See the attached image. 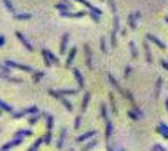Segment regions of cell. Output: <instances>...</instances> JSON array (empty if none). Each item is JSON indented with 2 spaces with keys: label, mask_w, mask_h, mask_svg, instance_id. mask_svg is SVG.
I'll return each instance as SVG.
<instances>
[{
  "label": "cell",
  "mask_w": 168,
  "mask_h": 151,
  "mask_svg": "<svg viewBox=\"0 0 168 151\" xmlns=\"http://www.w3.org/2000/svg\"><path fill=\"white\" fill-rule=\"evenodd\" d=\"M146 37L149 38V40H150V41H153V43H155V44H158V46H159V47H161V49H165V47H167V46H165V43H164V41H161V40H159V38H158V37H155V36H153V34H146Z\"/></svg>",
  "instance_id": "2e32d148"
},
{
  "label": "cell",
  "mask_w": 168,
  "mask_h": 151,
  "mask_svg": "<svg viewBox=\"0 0 168 151\" xmlns=\"http://www.w3.org/2000/svg\"><path fill=\"white\" fill-rule=\"evenodd\" d=\"M165 108H167V113H168V98L165 99Z\"/></svg>",
  "instance_id": "60d3db41"
},
{
  "label": "cell",
  "mask_w": 168,
  "mask_h": 151,
  "mask_svg": "<svg viewBox=\"0 0 168 151\" xmlns=\"http://www.w3.org/2000/svg\"><path fill=\"white\" fill-rule=\"evenodd\" d=\"M75 55H77V47H72V49H71V52H69V55L66 56V67H68V68L72 65V61H74Z\"/></svg>",
  "instance_id": "4fadbf2b"
},
{
  "label": "cell",
  "mask_w": 168,
  "mask_h": 151,
  "mask_svg": "<svg viewBox=\"0 0 168 151\" xmlns=\"http://www.w3.org/2000/svg\"><path fill=\"white\" fill-rule=\"evenodd\" d=\"M0 108H1V110H4V111H7V113H13V108H12V107H9L7 104H4L3 101H0Z\"/></svg>",
  "instance_id": "83f0119b"
},
{
  "label": "cell",
  "mask_w": 168,
  "mask_h": 151,
  "mask_svg": "<svg viewBox=\"0 0 168 151\" xmlns=\"http://www.w3.org/2000/svg\"><path fill=\"white\" fill-rule=\"evenodd\" d=\"M65 138H66V129L64 127L62 130H61V135H59V139H58V148L61 150L62 147H64V142H65Z\"/></svg>",
  "instance_id": "e0dca14e"
},
{
  "label": "cell",
  "mask_w": 168,
  "mask_h": 151,
  "mask_svg": "<svg viewBox=\"0 0 168 151\" xmlns=\"http://www.w3.org/2000/svg\"><path fill=\"white\" fill-rule=\"evenodd\" d=\"M78 92V89H64V90H58V93L59 95H75Z\"/></svg>",
  "instance_id": "ffe728a7"
},
{
  "label": "cell",
  "mask_w": 168,
  "mask_h": 151,
  "mask_svg": "<svg viewBox=\"0 0 168 151\" xmlns=\"http://www.w3.org/2000/svg\"><path fill=\"white\" fill-rule=\"evenodd\" d=\"M59 101H61V102H62V104H64V105L66 107V110H68V111H72V104H71V102H69V101H68L66 98H64V96L61 95Z\"/></svg>",
  "instance_id": "cb8c5ba5"
},
{
  "label": "cell",
  "mask_w": 168,
  "mask_h": 151,
  "mask_svg": "<svg viewBox=\"0 0 168 151\" xmlns=\"http://www.w3.org/2000/svg\"><path fill=\"white\" fill-rule=\"evenodd\" d=\"M90 102V93H85L84 95V99H83V105H81V113H84L87 110V105Z\"/></svg>",
  "instance_id": "44dd1931"
},
{
  "label": "cell",
  "mask_w": 168,
  "mask_h": 151,
  "mask_svg": "<svg viewBox=\"0 0 168 151\" xmlns=\"http://www.w3.org/2000/svg\"><path fill=\"white\" fill-rule=\"evenodd\" d=\"M43 55H44V56H47V58H49V61H50L52 64H59V59H58V58H56V56H55V55H53L49 49H43Z\"/></svg>",
  "instance_id": "8fae6325"
},
{
  "label": "cell",
  "mask_w": 168,
  "mask_h": 151,
  "mask_svg": "<svg viewBox=\"0 0 168 151\" xmlns=\"http://www.w3.org/2000/svg\"><path fill=\"white\" fill-rule=\"evenodd\" d=\"M130 71H131V67H127V68H126V74H124V77H126V78L128 77V76H130Z\"/></svg>",
  "instance_id": "f35d334b"
},
{
  "label": "cell",
  "mask_w": 168,
  "mask_h": 151,
  "mask_svg": "<svg viewBox=\"0 0 168 151\" xmlns=\"http://www.w3.org/2000/svg\"><path fill=\"white\" fill-rule=\"evenodd\" d=\"M39 117H40V115H39V114H37V115H36V117H31V118H30V120H28V123H30V124H36V123H37V121H39Z\"/></svg>",
  "instance_id": "e575fe53"
},
{
  "label": "cell",
  "mask_w": 168,
  "mask_h": 151,
  "mask_svg": "<svg viewBox=\"0 0 168 151\" xmlns=\"http://www.w3.org/2000/svg\"><path fill=\"white\" fill-rule=\"evenodd\" d=\"M153 150H155V151H167L165 148H164V147H162V145H161V144H156Z\"/></svg>",
  "instance_id": "d590c367"
},
{
  "label": "cell",
  "mask_w": 168,
  "mask_h": 151,
  "mask_svg": "<svg viewBox=\"0 0 168 151\" xmlns=\"http://www.w3.org/2000/svg\"><path fill=\"white\" fill-rule=\"evenodd\" d=\"M6 65H7V67H13V68H19V70H24V71H34L31 67L22 65V64H16V62H13V61H6Z\"/></svg>",
  "instance_id": "5b68a950"
},
{
  "label": "cell",
  "mask_w": 168,
  "mask_h": 151,
  "mask_svg": "<svg viewBox=\"0 0 168 151\" xmlns=\"http://www.w3.org/2000/svg\"><path fill=\"white\" fill-rule=\"evenodd\" d=\"M3 44H4V37H3V36H0V47H1Z\"/></svg>",
  "instance_id": "ab89813d"
},
{
  "label": "cell",
  "mask_w": 168,
  "mask_h": 151,
  "mask_svg": "<svg viewBox=\"0 0 168 151\" xmlns=\"http://www.w3.org/2000/svg\"><path fill=\"white\" fill-rule=\"evenodd\" d=\"M100 49H102V52H103V53H106V52H108V49H106V38H105V37L100 38Z\"/></svg>",
  "instance_id": "f546056e"
},
{
  "label": "cell",
  "mask_w": 168,
  "mask_h": 151,
  "mask_svg": "<svg viewBox=\"0 0 168 151\" xmlns=\"http://www.w3.org/2000/svg\"><path fill=\"white\" fill-rule=\"evenodd\" d=\"M55 7H56V9H59L61 12H65V10H71L72 4H71V3H68V1H65V4H62V3H58Z\"/></svg>",
  "instance_id": "d6986e66"
},
{
  "label": "cell",
  "mask_w": 168,
  "mask_h": 151,
  "mask_svg": "<svg viewBox=\"0 0 168 151\" xmlns=\"http://www.w3.org/2000/svg\"><path fill=\"white\" fill-rule=\"evenodd\" d=\"M121 151H126V150H121Z\"/></svg>",
  "instance_id": "ee69618b"
},
{
  "label": "cell",
  "mask_w": 168,
  "mask_h": 151,
  "mask_svg": "<svg viewBox=\"0 0 168 151\" xmlns=\"http://www.w3.org/2000/svg\"><path fill=\"white\" fill-rule=\"evenodd\" d=\"M43 76H44V73H42V71H40V73H37V76H36V78H34V81H39V80L42 78Z\"/></svg>",
  "instance_id": "8d00e7d4"
},
{
  "label": "cell",
  "mask_w": 168,
  "mask_h": 151,
  "mask_svg": "<svg viewBox=\"0 0 168 151\" xmlns=\"http://www.w3.org/2000/svg\"><path fill=\"white\" fill-rule=\"evenodd\" d=\"M15 19H31V13H15Z\"/></svg>",
  "instance_id": "484cf974"
},
{
  "label": "cell",
  "mask_w": 168,
  "mask_h": 151,
  "mask_svg": "<svg viewBox=\"0 0 168 151\" xmlns=\"http://www.w3.org/2000/svg\"><path fill=\"white\" fill-rule=\"evenodd\" d=\"M108 78H109V81H111L112 87H115V89H117V90H120L121 93H126V92H124V90L120 87V84H118V81H117V78H115L114 76H112V74H108Z\"/></svg>",
  "instance_id": "ac0fdd59"
},
{
  "label": "cell",
  "mask_w": 168,
  "mask_h": 151,
  "mask_svg": "<svg viewBox=\"0 0 168 151\" xmlns=\"http://www.w3.org/2000/svg\"><path fill=\"white\" fill-rule=\"evenodd\" d=\"M96 145H97V141H96V139H93V141L87 142V145H85V147H83V151H88V150H91V148H94Z\"/></svg>",
  "instance_id": "4316f807"
},
{
  "label": "cell",
  "mask_w": 168,
  "mask_h": 151,
  "mask_svg": "<svg viewBox=\"0 0 168 151\" xmlns=\"http://www.w3.org/2000/svg\"><path fill=\"white\" fill-rule=\"evenodd\" d=\"M84 50H85V59H87V67L90 70H93V53H91V49L88 44H84Z\"/></svg>",
  "instance_id": "6da1fadb"
},
{
  "label": "cell",
  "mask_w": 168,
  "mask_h": 151,
  "mask_svg": "<svg viewBox=\"0 0 168 151\" xmlns=\"http://www.w3.org/2000/svg\"><path fill=\"white\" fill-rule=\"evenodd\" d=\"M143 49H145V56H146L148 64H152V52H150V47H149V44L146 41L143 43Z\"/></svg>",
  "instance_id": "7c38bea8"
},
{
  "label": "cell",
  "mask_w": 168,
  "mask_h": 151,
  "mask_svg": "<svg viewBox=\"0 0 168 151\" xmlns=\"http://www.w3.org/2000/svg\"><path fill=\"white\" fill-rule=\"evenodd\" d=\"M3 3L6 4L7 10H9L12 15H15V13H16V10H15V7H13V4H12V1H10V0H3Z\"/></svg>",
  "instance_id": "d4e9b609"
},
{
  "label": "cell",
  "mask_w": 168,
  "mask_h": 151,
  "mask_svg": "<svg viewBox=\"0 0 168 151\" xmlns=\"http://www.w3.org/2000/svg\"><path fill=\"white\" fill-rule=\"evenodd\" d=\"M42 142H43V139H42V138H40V139H37V141H36V142H34V144H33V145L30 147V150H28V151H37V148H39V145H40Z\"/></svg>",
  "instance_id": "f1b7e54d"
},
{
  "label": "cell",
  "mask_w": 168,
  "mask_h": 151,
  "mask_svg": "<svg viewBox=\"0 0 168 151\" xmlns=\"http://www.w3.org/2000/svg\"><path fill=\"white\" fill-rule=\"evenodd\" d=\"M112 130H114L112 121H111V120H106V133H105V138H106L108 142H109V139H111V136H112Z\"/></svg>",
  "instance_id": "5bb4252c"
},
{
  "label": "cell",
  "mask_w": 168,
  "mask_h": 151,
  "mask_svg": "<svg viewBox=\"0 0 168 151\" xmlns=\"http://www.w3.org/2000/svg\"><path fill=\"white\" fill-rule=\"evenodd\" d=\"M165 21H167V22H168V16H167V18H165Z\"/></svg>",
  "instance_id": "b9f144b4"
},
{
  "label": "cell",
  "mask_w": 168,
  "mask_h": 151,
  "mask_svg": "<svg viewBox=\"0 0 168 151\" xmlns=\"http://www.w3.org/2000/svg\"><path fill=\"white\" fill-rule=\"evenodd\" d=\"M84 15H87L84 10L81 12H69V10H65V12H61V16H64V18H83Z\"/></svg>",
  "instance_id": "7a4b0ae2"
},
{
  "label": "cell",
  "mask_w": 168,
  "mask_h": 151,
  "mask_svg": "<svg viewBox=\"0 0 168 151\" xmlns=\"http://www.w3.org/2000/svg\"><path fill=\"white\" fill-rule=\"evenodd\" d=\"M36 113H39V108H37V107H30V108H27V110H24V111L13 113V117H15V118H19V117H24V115H27V114H36Z\"/></svg>",
  "instance_id": "277c9868"
},
{
  "label": "cell",
  "mask_w": 168,
  "mask_h": 151,
  "mask_svg": "<svg viewBox=\"0 0 168 151\" xmlns=\"http://www.w3.org/2000/svg\"><path fill=\"white\" fill-rule=\"evenodd\" d=\"M128 115H130L131 118H134V120H139V117L136 115V113H133V111H128Z\"/></svg>",
  "instance_id": "74e56055"
},
{
  "label": "cell",
  "mask_w": 168,
  "mask_h": 151,
  "mask_svg": "<svg viewBox=\"0 0 168 151\" xmlns=\"http://www.w3.org/2000/svg\"><path fill=\"white\" fill-rule=\"evenodd\" d=\"M128 46H130V50H131V56H133V58H137V56H139V52H137V47H136L134 41H130Z\"/></svg>",
  "instance_id": "7402d4cb"
},
{
  "label": "cell",
  "mask_w": 168,
  "mask_h": 151,
  "mask_svg": "<svg viewBox=\"0 0 168 151\" xmlns=\"http://www.w3.org/2000/svg\"><path fill=\"white\" fill-rule=\"evenodd\" d=\"M156 130H158V133H161L164 138H167L168 139V126L164 123V121H159V123H158Z\"/></svg>",
  "instance_id": "52a82bcc"
},
{
  "label": "cell",
  "mask_w": 168,
  "mask_h": 151,
  "mask_svg": "<svg viewBox=\"0 0 168 151\" xmlns=\"http://www.w3.org/2000/svg\"><path fill=\"white\" fill-rule=\"evenodd\" d=\"M22 139L24 138H16V139H13V141H10V142H7L6 145H3L1 147V151H6V150H9V148H13V147H16V145H19V144H22Z\"/></svg>",
  "instance_id": "8992f818"
},
{
  "label": "cell",
  "mask_w": 168,
  "mask_h": 151,
  "mask_svg": "<svg viewBox=\"0 0 168 151\" xmlns=\"http://www.w3.org/2000/svg\"><path fill=\"white\" fill-rule=\"evenodd\" d=\"M69 151H74V150H72V148H71V150H69Z\"/></svg>",
  "instance_id": "7bdbcfd3"
},
{
  "label": "cell",
  "mask_w": 168,
  "mask_h": 151,
  "mask_svg": "<svg viewBox=\"0 0 168 151\" xmlns=\"http://www.w3.org/2000/svg\"><path fill=\"white\" fill-rule=\"evenodd\" d=\"M109 101L112 104V111H114V114H117V105H115V99H114V95L112 93L109 95Z\"/></svg>",
  "instance_id": "1f68e13d"
},
{
  "label": "cell",
  "mask_w": 168,
  "mask_h": 151,
  "mask_svg": "<svg viewBox=\"0 0 168 151\" xmlns=\"http://www.w3.org/2000/svg\"><path fill=\"white\" fill-rule=\"evenodd\" d=\"M96 130H90V132H85L84 135H80L78 138H77V142H84V141H87V139H90V138H94L96 136Z\"/></svg>",
  "instance_id": "ba28073f"
},
{
  "label": "cell",
  "mask_w": 168,
  "mask_h": 151,
  "mask_svg": "<svg viewBox=\"0 0 168 151\" xmlns=\"http://www.w3.org/2000/svg\"><path fill=\"white\" fill-rule=\"evenodd\" d=\"M161 87H162V77H159V78L156 80V89H155V96H156V99H158V96H159V93H161Z\"/></svg>",
  "instance_id": "603a6c76"
},
{
  "label": "cell",
  "mask_w": 168,
  "mask_h": 151,
  "mask_svg": "<svg viewBox=\"0 0 168 151\" xmlns=\"http://www.w3.org/2000/svg\"><path fill=\"white\" fill-rule=\"evenodd\" d=\"M16 37L19 38V41H21V43H22V44H24V46L27 47V50H30V52L33 50V46H31V44H30V43L27 41V38H25V36H24L22 33H19V31H16Z\"/></svg>",
  "instance_id": "30bf717a"
},
{
  "label": "cell",
  "mask_w": 168,
  "mask_h": 151,
  "mask_svg": "<svg viewBox=\"0 0 168 151\" xmlns=\"http://www.w3.org/2000/svg\"><path fill=\"white\" fill-rule=\"evenodd\" d=\"M68 41H69V33H65L62 36V41H61V53H65L66 52V46H68Z\"/></svg>",
  "instance_id": "9c48e42d"
},
{
  "label": "cell",
  "mask_w": 168,
  "mask_h": 151,
  "mask_svg": "<svg viewBox=\"0 0 168 151\" xmlns=\"http://www.w3.org/2000/svg\"><path fill=\"white\" fill-rule=\"evenodd\" d=\"M80 124H81V115H77V117H75V123H74V127L78 129Z\"/></svg>",
  "instance_id": "836d02e7"
},
{
  "label": "cell",
  "mask_w": 168,
  "mask_h": 151,
  "mask_svg": "<svg viewBox=\"0 0 168 151\" xmlns=\"http://www.w3.org/2000/svg\"><path fill=\"white\" fill-rule=\"evenodd\" d=\"M100 108H102V117H103L105 120H109V118H108V108H106V105H105V104H102V105H100Z\"/></svg>",
  "instance_id": "4dcf8cb0"
},
{
  "label": "cell",
  "mask_w": 168,
  "mask_h": 151,
  "mask_svg": "<svg viewBox=\"0 0 168 151\" xmlns=\"http://www.w3.org/2000/svg\"><path fill=\"white\" fill-rule=\"evenodd\" d=\"M142 15H140V12H136V13H130V16H128V25H130V28L131 30H136L137 28V24H136V19H139Z\"/></svg>",
  "instance_id": "3957f363"
},
{
  "label": "cell",
  "mask_w": 168,
  "mask_h": 151,
  "mask_svg": "<svg viewBox=\"0 0 168 151\" xmlns=\"http://www.w3.org/2000/svg\"><path fill=\"white\" fill-rule=\"evenodd\" d=\"M31 133H33L31 130H21V132H18V136H19V138H21V136L24 138V136H30Z\"/></svg>",
  "instance_id": "d6a6232c"
},
{
  "label": "cell",
  "mask_w": 168,
  "mask_h": 151,
  "mask_svg": "<svg viewBox=\"0 0 168 151\" xmlns=\"http://www.w3.org/2000/svg\"><path fill=\"white\" fill-rule=\"evenodd\" d=\"M74 77L77 78V81H78V87L80 89H83L84 87V78H83V76H81V73H80V70H77V68H74Z\"/></svg>",
  "instance_id": "9a60e30c"
}]
</instances>
